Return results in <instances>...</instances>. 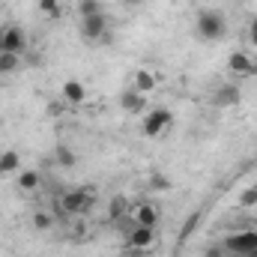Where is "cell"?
<instances>
[{
    "mask_svg": "<svg viewBox=\"0 0 257 257\" xmlns=\"http://www.w3.org/2000/svg\"><path fill=\"white\" fill-rule=\"evenodd\" d=\"M194 30H197L200 39H206V42H218V39L227 33V21H224L215 9H200L197 18H194Z\"/></svg>",
    "mask_w": 257,
    "mask_h": 257,
    "instance_id": "1",
    "label": "cell"
},
{
    "mask_svg": "<svg viewBox=\"0 0 257 257\" xmlns=\"http://www.w3.org/2000/svg\"><path fill=\"white\" fill-rule=\"evenodd\" d=\"M93 203H96V194L90 189H72L60 197V209L66 215H87L93 209Z\"/></svg>",
    "mask_w": 257,
    "mask_h": 257,
    "instance_id": "2",
    "label": "cell"
},
{
    "mask_svg": "<svg viewBox=\"0 0 257 257\" xmlns=\"http://www.w3.org/2000/svg\"><path fill=\"white\" fill-rule=\"evenodd\" d=\"M227 254H236V257H245L257 251V230L254 227H242V230H236V233H230V236H224V245H221Z\"/></svg>",
    "mask_w": 257,
    "mask_h": 257,
    "instance_id": "3",
    "label": "cell"
},
{
    "mask_svg": "<svg viewBox=\"0 0 257 257\" xmlns=\"http://www.w3.org/2000/svg\"><path fill=\"white\" fill-rule=\"evenodd\" d=\"M27 48V33L18 24H3L0 27V54H24Z\"/></svg>",
    "mask_w": 257,
    "mask_h": 257,
    "instance_id": "4",
    "label": "cell"
},
{
    "mask_svg": "<svg viewBox=\"0 0 257 257\" xmlns=\"http://www.w3.org/2000/svg\"><path fill=\"white\" fill-rule=\"evenodd\" d=\"M81 36L87 42H108V15H90V18H81Z\"/></svg>",
    "mask_w": 257,
    "mask_h": 257,
    "instance_id": "5",
    "label": "cell"
},
{
    "mask_svg": "<svg viewBox=\"0 0 257 257\" xmlns=\"http://www.w3.org/2000/svg\"><path fill=\"white\" fill-rule=\"evenodd\" d=\"M171 126H174V114L165 111V108H153L144 117V135L147 138H159V135H165Z\"/></svg>",
    "mask_w": 257,
    "mask_h": 257,
    "instance_id": "6",
    "label": "cell"
},
{
    "mask_svg": "<svg viewBox=\"0 0 257 257\" xmlns=\"http://www.w3.org/2000/svg\"><path fill=\"white\" fill-rule=\"evenodd\" d=\"M156 245V227H144V224H132L126 233V248L132 251H150Z\"/></svg>",
    "mask_w": 257,
    "mask_h": 257,
    "instance_id": "7",
    "label": "cell"
},
{
    "mask_svg": "<svg viewBox=\"0 0 257 257\" xmlns=\"http://www.w3.org/2000/svg\"><path fill=\"white\" fill-rule=\"evenodd\" d=\"M227 72H230L233 78H251V75H257L254 54H248V51H233V54L227 57Z\"/></svg>",
    "mask_w": 257,
    "mask_h": 257,
    "instance_id": "8",
    "label": "cell"
},
{
    "mask_svg": "<svg viewBox=\"0 0 257 257\" xmlns=\"http://www.w3.org/2000/svg\"><path fill=\"white\" fill-rule=\"evenodd\" d=\"M128 218H132V224L156 227V224L162 221V212H159V206H156V203H150V200H141V203H135V206L128 209Z\"/></svg>",
    "mask_w": 257,
    "mask_h": 257,
    "instance_id": "9",
    "label": "cell"
},
{
    "mask_svg": "<svg viewBox=\"0 0 257 257\" xmlns=\"http://www.w3.org/2000/svg\"><path fill=\"white\" fill-rule=\"evenodd\" d=\"M60 102L69 105V108L84 105V102H87V87H84V81H78V78H66L63 87H60Z\"/></svg>",
    "mask_w": 257,
    "mask_h": 257,
    "instance_id": "10",
    "label": "cell"
},
{
    "mask_svg": "<svg viewBox=\"0 0 257 257\" xmlns=\"http://www.w3.org/2000/svg\"><path fill=\"white\" fill-rule=\"evenodd\" d=\"M132 87H135L138 93L150 96V93L159 87V78H156V72H150V69H138V72H135V78H132Z\"/></svg>",
    "mask_w": 257,
    "mask_h": 257,
    "instance_id": "11",
    "label": "cell"
},
{
    "mask_svg": "<svg viewBox=\"0 0 257 257\" xmlns=\"http://www.w3.org/2000/svg\"><path fill=\"white\" fill-rule=\"evenodd\" d=\"M239 99H242V93H239L236 84H224V87H218V93H215V105H218V108H233V105H239Z\"/></svg>",
    "mask_w": 257,
    "mask_h": 257,
    "instance_id": "12",
    "label": "cell"
},
{
    "mask_svg": "<svg viewBox=\"0 0 257 257\" xmlns=\"http://www.w3.org/2000/svg\"><path fill=\"white\" fill-rule=\"evenodd\" d=\"M21 171V153L18 150H3L0 153V177H12Z\"/></svg>",
    "mask_w": 257,
    "mask_h": 257,
    "instance_id": "13",
    "label": "cell"
},
{
    "mask_svg": "<svg viewBox=\"0 0 257 257\" xmlns=\"http://www.w3.org/2000/svg\"><path fill=\"white\" fill-rule=\"evenodd\" d=\"M15 180H18V189H21V192H36V189L42 186V177H39V171H33V168L18 171Z\"/></svg>",
    "mask_w": 257,
    "mask_h": 257,
    "instance_id": "14",
    "label": "cell"
},
{
    "mask_svg": "<svg viewBox=\"0 0 257 257\" xmlns=\"http://www.w3.org/2000/svg\"><path fill=\"white\" fill-rule=\"evenodd\" d=\"M120 105L126 108L128 114H138V111H144V105H147V96H144V93H138V90L132 87V90H126V93L120 96Z\"/></svg>",
    "mask_w": 257,
    "mask_h": 257,
    "instance_id": "15",
    "label": "cell"
},
{
    "mask_svg": "<svg viewBox=\"0 0 257 257\" xmlns=\"http://www.w3.org/2000/svg\"><path fill=\"white\" fill-rule=\"evenodd\" d=\"M105 6L102 0H78V18H90V15H102Z\"/></svg>",
    "mask_w": 257,
    "mask_h": 257,
    "instance_id": "16",
    "label": "cell"
},
{
    "mask_svg": "<svg viewBox=\"0 0 257 257\" xmlns=\"http://www.w3.org/2000/svg\"><path fill=\"white\" fill-rule=\"evenodd\" d=\"M30 224H33L36 230H51V227H54V215H51L48 209H36L33 218H30Z\"/></svg>",
    "mask_w": 257,
    "mask_h": 257,
    "instance_id": "17",
    "label": "cell"
},
{
    "mask_svg": "<svg viewBox=\"0 0 257 257\" xmlns=\"http://www.w3.org/2000/svg\"><path fill=\"white\" fill-rule=\"evenodd\" d=\"M36 6H39V12L45 18H60V12H63V3L60 0H39Z\"/></svg>",
    "mask_w": 257,
    "mask_h": 257,
    "instance_id": "18",
    "label": "cell"
},
{
    "mask_svg": "<svg viewBox=\"0 0 257 257\" xmlns=\"http://www.w3.org/2000/svg\"><path fill=\"white\" fill-rule=\"evenodd\" d=\"M54 159H57V165H60V168H75V162H78V159H75V153H72L69 147H63V144L54 150Z\"/></svg>",
    "mask_w": 257,
    "mask_h": 257,
    "instance_id": "19",
    "label": "cell"
},
{
    "mask_svg": "<svg viewBox=\"0 0 257 257\" xmlns=\"http://www.w3.org/2000/svg\"><path fill=\"white\" fill-rule=\"evenodd\" d=\"M18 66H21L18 54H0V75H12L18 72Z\"/></svg>",
    "mask_w": 257,
    "mask_h": 257,
    "instance_id": "20",
    "label": "cell"
},
{
    "mask_svg": "<svg viewBox=\"0 0 257 257\" xmlns=\"http://www.w3.org/2000/svg\"><path fill=\"white\" fill-rule=\"evenodd\" d=\"M128 209H132V206H128L126 197H114V200H111V218H120L123 212L128 215Z\"/></svg>",
    "mask_w": 257,
    "mask_h": 257,
    "instance_id": "21",
    "label": "cell"
},
{
    "mask_svg": "<svg viewBox=\"0 0 257 257\" xmlns=\"http://www.w3.org/2000/svg\"><path fill=\"white\" fill-rule=\"evenodd\" d=\"M254 203H257V186L239 192V206H242V209H248V206H254Z\"/></svg>",
    "mask_w": 257,
    "mask_h": 257,
    "instance_id": "22",
    "label": "cell"
},
{
    "mask_svg": "<svg viewBox=\"0 0 257 257\" xmlns=\"http://www.w3.org/2000/svg\"><path fill=\"white\" fill-rule=\"evenodd\" d=\"M63 102H51V108H48V114H51V117H60V114H63Z\"/></svg>",
    "mask_w": 257,
    "mask_h": 257,
    "instance_id": "23",
    "label": "cell"
},
{
    "mask_svg": "<svg viewBox=\"0 0 257 257\" xmlns=\"http://www.w3.org/2000/svg\"><path fill=\"white\" fill-rule=\"evenodd\" d=\"M248 42H251V48L257 51V33H248Z\"/></svg>",
    "mask_w": 257,
    "mask_h": 257,
    "instance_id": "24",
    "label": "cell"
},
{
    "mask_svg": "<svg viewBox=\"0 0 257 257\" xmlns=\"http://www.w3.org/2000/svg\"><path fill=\"white\" fill-rule=\"evenodd\" d=\"M248 33H257V15L251 18V24H248Z\"/></svg>",
    "mask_w": 257,
    "mask_h": 257,
    "instance_id": "25",
    "label": "cell"
},
{
    "mask_svg": "<svg viewBox=\"0 0 257 257\" xmlns=\"http://www.w3.org/2000/svg\"><path fill=\"white\" fill-rule=\"evenodd\" d=\"M117 3H123V6H135L138 0H117Z\"/></svg>",
    "mask_w": 257,
    "mask_h": 257,
    "instance_id": "26",
    "label": "cell"
},
{
    "mask_svg": "<svg viewBox=\"0 0 257 257\" xmlns=\"http://www.w3.org/2000/svg\"><path fill=\"white\" fill-rule=\"evenodd\" d=\"M0 153H3V150H0Z\"/></svg>",
    "mask_w": 257,
    "mask_h": 257,
    "instance_id": "27",
    "label": "cell"
}]
</instances>
